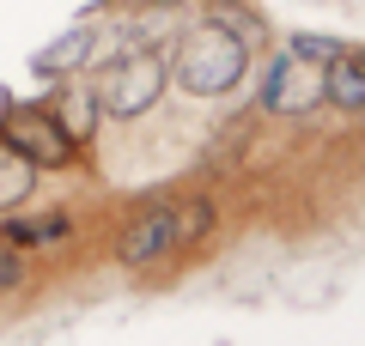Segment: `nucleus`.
<instances>
[{"instance_id": "f257e3e1", "label": "nucleus", "mask_w": 365, "mask_h": 346, "mask_svg": "<svg viewBox=\"0 0 365 346\" xmlns=\"http://www.w3.org/2000/svg\"><path fill=\"white\" fill-rule=\"evenodd\" d=\"M170 73H177V85L189 91V98H225V91L250 73V43L237 37L232 25H220V19H213V25H195L177 43Z\"/></svg>"}, {"instance_id": "f03ea898", "label": "nucleus", "mask_w": 365, "mask_h": 346, "mask_svg": "<svg viewBox=\"0 0 365 346\" xmlns=\"http://www.w3.org/2000/svg\"><path fill=\"white\" fill-rule=\"evenodd\" d=\"M165 55L158 49H122L116 61L98 73V85H91V98H98V115H116V122H134V115H146L158 98H165Z\"/></svg>"}, {"instance_id": "7ed1b4c3", "label": "nucleus", "mask_w": 365, "mask_h": 346, "mask_svg": "<svg viewBox=\"0 0 365 346\" xmlns=\"http://www.w3.org/2000/svg\"><path fill=\"white\" fill-rule=\"evenodd\" d=\"M0 152L25 158L31 170H67L79 152V140L55 122L49 110H31V103H13V110L0 115Z\"/></svg>"}, {"instance_id": "20e7f679", "label": "nucleus", "mask_w": 365, "mask_h": 346, "mask_svg": "<svg viewBox=\"0 0 365 346\" xmlns=\"http://www.w3.org/2000/svg\"><path fill=\"white\" fill-rule=\"evenodd\" d=\"M323 55H304V49H280L268 61V73H262V110L268 115H304V110H317L323 103Z\"/></svg>"}, {"instance_id": "39448f33", "label": "nucleus", "mask_w": 365, "mask_h": 346, "mask_svg": "<svg viewBox=\"0 0 365 346\" xmlns=\"http://www.w3.org/2000/svg\"><path fill=\"white\" fill-rule=\"evenodd\" d=\"M170 243H177V237H170V206H153V213H140L116 237V261H122V268H153Z\"/></svg>"}, {"instance_id": "423d86ee", "label": "nucleus", "mask_w": 365, "mask_h": 346, "mask_svg": "<svg viewBox=\"0 0 365 346\" xmlns=\"http://www.w3.org/2000/svg\"><path fill=\"white\" fill-rule=\"evenodd\" d=\"M323 103H341L347 115H365V67H359V55H329Z\"/></svg>"}, {"instance_id": "0eeeda50", "label": "nucleus", "mask_w": 365, "mask_h": 346, "mask_svg": "<svg viewBox=\"0 0 365 346\" xmlns=\"http://www.w3.org/2000/svg\"><path fill=\"white\" fill-rule=\"evenodd\" d=\"M0 237L13 249H37V243H61L67 237V213H43V219H6Z\"/></svg>"}, {"instance_id": "6e6552de", "label": "nucleus", "mask_w": 365, "mask_h": 346, "mask_svg": "<svg viewBox=\"0 0 365 346\" xmlns=\"http://www.w3.org/2000/svg\"><path fill=\"white\" fill-rule=\"evenodd\" d=\"M86 55H91V25H79V31H67V37H55V49L37 55V73H73Z\"/></svg>"}, {"instance_id": "1a4fd4ad", "label": "nucleus", "mask_w": 365, "mask_h": 346, "mask_svg": "<svg viewBox=\"0 0 365 346\" xmlns=\"http://www.w3.org/2000/svg\"><path fill=\"white\" fill-rule=\"evenodd\" d=\"M207 225H213V206H207V201L170 206V237H177V243H195V237H207Z\"/></svg>"}, {"instance_id": "9d476101", "label": "nucleus", "mask_w": 365, "mask_h": 346, "mask_svg": "<svg viewBox=\"0 0 365 346\" xmlns=\"http://www.w3.org/2000/svg\"><path fill=\"white\" fill-rule=\"evenodd\" d=\"M25 189H31V164H25V158H13V152H0V206L19 201Z\"/></svg>"}, {"instance_id": "9b49d317", "label": "nucleus", "mask_w": 365, "mask_h": 346, "mask_svg": "<svg viewBox=\"0 0 365 346\" xmlns=\"http://www.w3.org/2000/svg\"><path fill=\"white\" fill-rule=\"evenodd\" d=\"M25 285V256L13 243H0V292H19Z\"/></svg>"}, {"instance_id": "f8f14e48", "label": "nucleus", "mask_w": 365, "mask_h": 346, "mask_svg": "<svg viewBox=\"0 0 365 346\" xmlns=\"http://www.w3.org/2000/svg\"><path fill=\"white\" fill-rule=\"evenodd\" d=\"M213 19H220V25H232V31H237V37H244V43L256 37V19H250L244 6H232V0H220V6H213Z\"/></svg>"}, {"instance_id": "ddd939ff", "label": "nucleus", "mask_w": 365, "mask_h": 346, "mask_svg": "<svg viewBox=\"0 0 365 346\" xmlns=\"http://www.w3.org/2000/svg\"><path fill=\"white\" fill-rule=\"evenodd\" d=\"M359 67H365V55H359Z\"/></svg>"}]
</instances>
